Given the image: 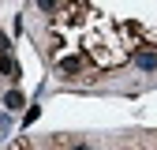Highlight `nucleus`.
<instances>
[{
    "mask_svg": "<svg viewBox=\"0 0 157 150\" xmlns=\"http://www.w3.org/2000/svg\"><path fill=\"white\" fill-rule=\"evenodd\" d=\"M56 4H60V0H37V8H41V11H52Z\"/></svg>",
    "mask_w": 157,
    "mask_h": 150,
    "instance_id": "obj_6",
    "label": "nucleus"
},
{
    "mask_svg": "<svg viewBox=\"0 0 157 150\" xmlns=\"http://www.w3.org/2000/svg\"><path fill=\"white\" fill-rule=\"evenodd\" d=\"M0 75H8L11 83L19 79V64H15V56H11V53H0Z\"/></svg>",
    "mask_w": 157,
    "mask_h": 150,
    "instance_id": "obj_2",
    "label": "nucleus"
},
{
    "mask_svg": "<svg viewBox=\"0 0 157 150\" xmlns=\"http://www.w3.org/2000/svg\"><path fill=\"white\" fill-rule=\"evenodd\" d=\"M135 68L139 71H157V49H139L135 53Z\"/></svg>",
    "mask_w": 157,
    "mask_h": 150,
    "instance_id": "obj_1",
    "label": "nucleus"
},
{
    "mask_svg": "<svg viewBox=\"0 0 157 150\" xmlns=\"http://www.w3.org/2000/svg\"><path fill=\"white\" fill-rule=\"evenodd\" d=\"M8 49H11V41H8L4 34H0V53H8Z\"/></svg>",
    "mask_w": 157,
    "mask_h": 150,
    "instance_id": "obj_7",
    "label": "nucleus"
},
{
    "mask_svg": "<svg viewBox=\"0 0 157 150\" xmlns=\"http://www.w3.org/2000/svg\"><path fill=\"white\" fill-rule=\"evenodd\" d=\"M37 116H41V109H37V105H34V109H26V116H23V124H26V128H30V124H34V120H37Z\"/></svg>",
    "mask_w": 157,
    "mask_h": 150,
    "instance_id": "obj_5",
    "label": "nucleus"
},
{
    "mask_svg": "<svg viewBox=\"0 0 157 150\" xmlns=\"http://www.w3.org/2000/svg\"><path fill=\"white\" fill-rule=\"evenodd\" d=\"M60 71L67 75V79L78 75V71H82V56H64V60H60Z\"/></svg>",
    "mask_w": 157,
    "mask_h": 150,
    "instance_id": "obj_3",
    "label": "nucleus"
},
{
    "mask_svg": "<svg viewBox=\"0 0 157 150\" xmlns=\"http://www.w3.org/2000/svg\"><path fill=\"white\" fill-rule=\"evenodd\" d=\"M71 150H94V146H86V143H75V146H71Z\"/></svg>",
    "mask_w": 157,
    "mask_h": 150,
    "instance_id": "obj_8",
    "label": "nucleus"
},
{
    "mask_svg": "<svg viewBox=\"0 0 157 150\" xmlns=\"http://www.w3.org/2000/svg\"><path fill=\"white\" fill-rule=\"evenodd\" d=\"M4 105H8V109H23V105H26L23 90H8V94H4Z\"/></svg>",
    "mask_w": 157,
    "mask_h": 150,
    "instance_id": "obj_4",
    "label": "nucleus"
}]
</instances>
